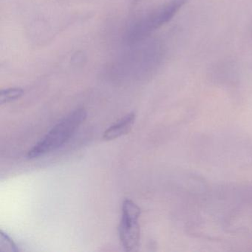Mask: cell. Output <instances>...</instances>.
<instances>
[{"instance_id":"277c9868","label":"cell","mask_w":252,"mask_h":252,"mask_svg":"<svg viewBox=\"0 0 252 252\" xmlns=\"http://www.w3.org/2000/svg\"><path fill=\"white\" fill-rule=\"evenodd\" d=\"M135 120V113H130L126 115L104 131L103 139L105 141H112L126 135L132 129Z\"/></svg>"},{"instance_id":"8992f818","label":"cell","mask_w":252,"mask_h":252,"mask_svg":"<svg viewBox=\"0 0 252 252\" xmlns=\"http://www.w3.org/2000/svg\"><path fill=\"white\" fill-rule=\"evenodd\" d=\"M0 251L8 252H17L20 251L12 239L3 231H0Z\"/></svg>"},{"instance_id":"5b68a950","label":"cell","mask_w":252,"mask_h":252,"mask_svg":"<svg viewBox=\"0 0 252 252\" xmlns=\"http://www.w3.org/2000/svg\"><path fill=\"white\" fill-rule=\"evenodd\" d=\"M24 90L20 88H7L0 93V104H4L15 101L24 95Z\"/></svg>"},{"instance_id":"6da1fadb","label":"cell","mask_w":252,"mask_h":252,"mask_svg":"<svg viewBox=\"0 0 252 252\" xmlns=\"http://www.w3.org/2000/svg\"><path fill=\"white\" fill-rule=\"evenodd\" d=\"M86 118L85 109H77L69 113L29 150L28 157L37 158L60 148L74 135Z\"/></svg>"},{"instance_id":"3957f363","label":"cell","mask_w":252,"mask_h":252,"mask_svg":"<svg viewBox=\"0 0 252 252\" xmlns=\"http://www.w3.org/2000/svg\"><path fill=\"white\" fill-rule=\"evenodd\" d=\"M141 213L139 206L132 200H124L119 233L121 243L126 252L137 250L139 247L141 231L138 220Z\"/></svg>"},{"instance_id":"7a4b0ae2","label":"cell","mask_w":252,"mask_h":252,"mask_svg":"<svg viewBox=\"0 0 252 252\" xmlns=\"http://www.w3.org/2000/svg\"><path fill=\"white\" fill-rule=\"evenodd\" d=\"M189 0H168L131 26L127 41L135 43L144 40L153 32L171 21Z\"/></svg>"},{"instance_id":"52a82bcc","label":"cell","mask_w":252,"mask_h":252,"mask_svg":"<svg viewBox=\"0 0 252 252\" xmlns=\"http://www.w3.org/2000/svg\"><path fill=\"white\" fill-rule=\"evenodd\" d=\"M250 31H251V33H252V24H251V26H250Z\"/></svg>"}]
</instances>
